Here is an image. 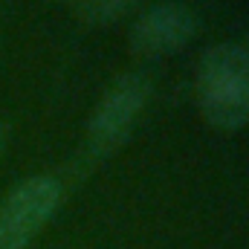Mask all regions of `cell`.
<instances>
[{
	"instance_id": "cell-4",
	"label": "cell",
	"mask_w": 249,
	"mask_h": 249,
	"mask_svg": "<svg viewBox=\"0 0 249 249\" xmlns=\"http://www.w3.org/2000/svg\"><path fill=\"white\" fill-rule=\"evenodd\" d=\"M197 32V15L183 0H160L148 6L130 26V50L139 58H162L183 50Z\"/></svg>"
},
{
	"instance_id": "cell-1",
	"label": "cell",
	"mask_w": 249,
	"mask_h": 249,
	"mask_svg": "<svg viewBox=\"0 0 249 249\" xmlns=\"http://www.w3.org/2000/svg\"><path fill=\"white\" fill-rule=\"evenodd\" d=\"M197 102L217 130L249 124V58L241 44H217L197 64Z\"/></svg>"
},
{
	"instance_id": "cell-6",
	"label": "cell",
	"mask_w": 249,
	"mask_h": 249,
	"mask_svg": "<svg viewBox=\"0 0 249 249\" xmlns=\"http://www.w3.org/2000/svg\"><path fill=\"white\" fill-rule=\"evenodd\" d=\"M6 142H9V133H6V127L0 122V160H3V154H6Z\"/></svg>"
},
{
	"instance_id": "cell-7",
	"label": "cell",
	"mask_w": 249,
	"mask_h": 249,
	"mask_svg": "<svg viewBox=\"0 0 249 249\" xmlns=\"http://www.w3.org/2000/svg\"><path fill=\"white\" fill-rule=\"evenodd\" d=\"M241 50H244V53H247V58H249V35H247V41H244V44H241Z\"/></svg>"
},
{
	"instance_id": "cell-5",
	"label": "cell",
	"mask_w": 249,
	"mask_h": 249,
	"mask_svg": "<svg viewBox=\"0 0 249 249\" xmlns=\"http://www.w3.org/2000/svg\"><path fill=\"white\" fill-rule=\"evenodd\" d=\"M136 0H67V6L87 23H113L133 9Z\"/></svg>"
},
{
	"instance_id": "cell-3",
	"label": "cell",
	"mask_w": 249,
	"mask_h": 249,
	"mask_svg": "<svg viewBox=\"0 0 249 249\" xmlns=\"http://www.w3.org/2000/svg\"><path fill=\"white\" fill-rule=\"evenodd\" d=\"M61 203V183L38 174L15 186L0 203V249H26Z\"/></svg>"
},
{
	"instance_id": "cell-2",
	"label": "cell",
	"mask_w": 249,
	"mask_h": 249,
	"mask_svg": "<svg viewBox=\"0 0 249 249\" xmlns=\"http://www.w3.org/2000/svg\"><path fill=\"white\" fill-rule=\"evenodd\" d=\"M151 90L154 87L145 72H124L105 90V96L99 99V105L87 122V148L96 157L116 151L127 139L136 119L148 107Z\"/></svg>"
}]
</instances>
